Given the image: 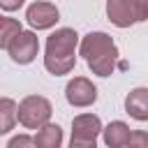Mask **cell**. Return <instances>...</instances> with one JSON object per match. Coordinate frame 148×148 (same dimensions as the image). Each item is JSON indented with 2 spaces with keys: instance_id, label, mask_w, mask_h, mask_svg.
<instances>
[{
  "instance_id": "cell-1",
  "label": "cell",
  "mask_w": 148,
  "mask_h": 148,
  "mask_svg": "<svg viewBox=\"0 0 148 148\" xmlns=\"http://www.w3.org/2000/svg\"><path fill=\"white\" fill-rule=\"evenodd\" d=\"M76 46L79 35L74 28H60L46 37V51H44V67L53 76L69 74L76 65Z\"/></svg>"
},
{
  "instance_id": "cell-2",
  "label": "cell",
  "mask_w": 148,
  "mask_h": 148,
  "mask_svg": "<svg viewBox=\"0 0 148 148\" xmlns=\"http://www.w3.org/2000/svg\"><path fill=\"white\" fill-rule=\"evenodd\" d=\"M79 51L86 60V65L90 67L92 74L97 76H111L116 72V65H118V46L113 42L111 35L106 32H88L81 44H79Z\"/></svg>"
},
{
  "instance_id": "cell-3",
  "label": "cell",
  "mask_w": 148,
  "mask_h": 148,
  "mask_svg": "<svg viewBox=\"0 0 148 148\" xmlns=\"http://www.w3.org/2000/svg\"><path fill=\"white\" fill-rule=\"evenodd\" d=\"M106 16L116 28H130L146 21L148 0H106Z\"/></svg>"
},
{
  "instance_id": "cell-4",
  "label": "cell",
  "mask_w": 148,
  "mask_h": 148,
  "mask_svg": "<svg viewBox=\"0 0 148 148\" xmlns=\"http://www.w3.org/2000/svg\"><path fill=\"white\" fill-rule=\"evenodd\" d=\"M51 113H53V106L42 95H28L16 104V120L28 130H37L44 123H49Z\"/></svg>"
},
{
  "instance_id": "cell-5",
  "label": "cell",
  "mask_w": 148,
  "mask_h": 148,
  "mask_svg": "<svg viewBox=\"0 0 148 148\" xmlns=\"http://www.w3.org/2000/svg\"><path fill=\"white\" fill-rule=\"evenodd\" d=\"M102 132V120L95 113H79L72 120V148H95L97 136Z\"/></svg>"
},
{
  "instance_id": "cell-6",
  "label": "cell",
  "mask_w": 148,
  "mask_h": 148,
  "mask_svg": "<svg viewBox=\"0 0 148 148\" xmlns=\"http://www.w3.org/2000/svg\"><path fill=\"white\" fill-rule=\"evenodd\" d=\"M37 51H39V39L32 30H21L7 46V53L14 62L18 65H28L37 58Z\"/></svg>"
},
{
  "instance_id": "cell-7",
  "label": "cell",
  "mask_w": 148,
  "mask_h": 148,
  "mask_svg": "<svg viewBox=\"0 0 148 148\" xmlns=\"http://www.w3.org/2000/svg\"><path fill=\"white\" fill-rule=\"evenodd\" d=\"M58 18H60L58 7L53 2H46V0H35L25 9V21L35 30H49V28H53L58 23Z\"/></svg>"
},
{
  "instance_id": "cell-8",
  "label": "cell",
  "mask_w": 148,
  "mask_h": 148,
  "mask_svg": "<svg viewBox=\"0 0 148 148\" xmlns=\"http://www.w3.org/2000/svg\"><path fill=\"white\" fill-rule=\"evenodd\" d=\"M65 99H67L72 106H76V109L90 106V104H95V99H97V88L92 86L90 79H86V76H74V79L67 83V88H65Z\"/></svg>"
},
{
  "instance_id": "cell-9",
  "label": "cell",
  "mask_w": 148,
  "mask_h": 148,
  "mask_svg": "<svg viewBox=\"0 0 148 148\" xmlns=\"http://www.w3.org/2000/svg\"><path fill=\"white\" fill-rule=\"evenodd\" d=\"M125 111L134 120H139V123L148 120V88H134V90H130L127 97H125Z\"/></svg>"
},
{
  "instance_id": "cell-10",
  "label": "cell",
  "mask_w": 148,
  "mask_h": 148,
  "mask_svg": "<svg viewBox=\"0 0 148 148\" xmlns=\"http://www.w3.org/2000/svg\"><path fill=\"white\" fill-rule=\"evenodd\" d=\"M102 134H104V143L109 148H125L130 143V125L123 123V120H111L106 127H102Z\"/></svg>"
},
{
  "instance_id": "cell-11",
  "label": "cell",
  "mask_w": 148,
  "mask_h": 148,
  "mask_svg": "<svg viewBox=\"0 0 148 148\" xmlns=\"http://www.w3.org/2000/svg\"><path fill=\"white\" fill-rule=\"evenodd\" d=\"M32 143L37 148H58L62 143V130L56 123H44L37 127V134L32 136Z\"/></svg>"
},
{
  "instance_id": "cell-12",
  "label": "cell",
  "mask_w": 148,
  "mask_h": 148,
  "mask_svg": "<svg viewBox=\"0 0 148 148\" xmlns=\"http://www.w3.org/2000/svg\"><path fill=\"white\" fill-rule=\"evenodd\" d=\"M16 125V102L12 97H0V134L12 132Z\"/></svg>"
},
{
  "instance_id": "cell-13",
  "label": "cell",
  "mask_w": 148,
  "mask_h": 148,
  "mask_svg": "<svg viewBox=\"0 0 148 148\" xmlns=\"http://www.w3.org/2000/svg\"><path fill=\"white\" fill-rule=\"evenodd\" d=\"M23 28H21V23L16 21V18H2V23H0V49H7L9 46V42L21 32Z\"/></svg>"
},
{
  "instance_id": "cell-14",
  "label": "cell",
  "mask_w": 148,
  "mask_h": 148,
  "mask_svg": "<svg viewBox=\"0 0 148 148\" xmlns=\"http://www.w3.org/2000/svg\"><path fill=\"white\" fill-rule=\"evenodd\" d=\"M28 146H35V143H32V136L18 134V136L9 139V148H28Z\"/></svg>"
},
{
  "instance_id": "cell-15",
  "label": "cell",
  "mask_w": 148,
  "mask_h": 148,
  "mask_svg": "<svg viewBox=\"0 0 148 148\" xmlns=\"http://www.w3.org/2000/svg\"><path fill=\"white\" fill-rule=\"evenodd\" d=\"M148 143V134L146 132H132L130 134V143L127 146H146Z\"/></svg>"
},
{
  "instance_id": "cell-16",
  "label": "cell",
  "mask_w": 148,
  "mask_h": 148,
  "mask_svg": "<svg viewBox=\"0 0 148 148\" xmlns=\"http://www.w3.org/2000/svg\"><path fill=\"white\" fill-rule=\"evenodd\" d=\"M23 2H25V0H0V9H5V12H16Z\"/></svg>"
},
{
  "instance_id": "cell-17",
  "label": "cell",
  "mask_w": 148,
  "mask_h": 148,
  "mask_svg": "<svg viewBox=\"0 0 148 148\" xmlns=\"http://www.w3.org/2000/svg\"><path fill=\"white\" fill-rule=\"evenodd\" d=\"M2 18H5V16H0V23H2Z\"/></svg>"
}]
</instances>
